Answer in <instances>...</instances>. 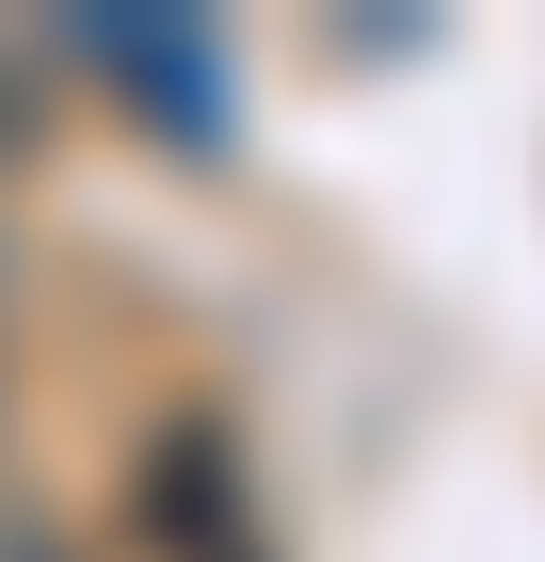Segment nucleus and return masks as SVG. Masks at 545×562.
<instances>
[{
    "label": "nucleus",
    "instance_id": "1",
    "mask_svg": "<svg viewBox=\"0 0 545 562\" xmlns=\"http://www.w3.org/2000/svg\"><path fill=\"white\" fill-rule=\"evenodd\" d=\"M128 547L145 562H273V515H257L241 418L225 402H161L145 450H128Z\"/></svg>",
    "mask_w": 545,
    "mask_h": 562
},
{
    "label": "nucleus",
    "instance_id": "2",
    "mask_svg": "<svg viewBox=\"0 0 545 562\" xmlns=\"http://www.w3.org/2000/svg\"><path fill=\"white\" fill-rule=\"evenodd\" d=\"M65 48H81L96 81L177 145V161H225V145H241V65H225L209 16H177V0H113V16H65Z\"/></svg>",
    "mask_w": 545,
    "mask_h": 562
},
{
    "label": "nucleus",
    "instance_id": "3",
    "mask_svg": "<svg viewBox=\"0 0 545 562\" xmlns=\"http://www.w3.org/2000/svg\"><path fill=\"white\" fill-rule=\"evenodd\" d=\"M0 562H81V547H65V515H33V498H0Z\"/></svg>",
    "mask_w": 545,
    "mask_h": 562
}]
</instances>
